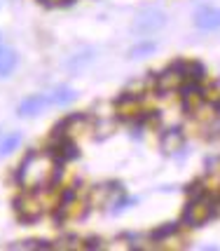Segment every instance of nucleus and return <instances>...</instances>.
<instances>
[{
  "mask_svg": "<svg viewBox=\"0 0 220 251\" xmlns=\"http://www.w3.org/2000/svg\"><path fill=\"white\" fill-rule=\"evenodd\" d=\"M77 99V92H73L70 87H56L52 94H49V103L52 106H68Z\"/></svg>",
  "mask_w": 220,
  "mask_h": 251,
  "instance_id": "11",
  "label": "nucleus"
},
{
  "mask_svg": "<svg viewBox=\"0 0 220 251\" xmlns=\"http://www.w3.org/2000/svg\"><path fill=\"white\" fill-rule=\"evenodd\" d=\"M19 143H22V134L19 131H14V134H7L2 141H0V157H5V155L14 153L17 148H19Z\"/></svg>",
  "mask_w": 220,
  "mask_h": 251,
  "instance_id": "13",
  "label": "nucleus"
},
{
  "mask_svg": "<svg viewBox=\"0 0 220 251\" xmlns=\"http://www.w3.org/2000/svg\"><path fill=\"white\" fill-rule=\"evenodd\" d=\"M159 146H162V151H164L166 155L178 153V151L183 148V131L180 129H166L164 134H162Z\"/></svg>",
  "mask_w": 220,
  "mask_h": 251,
  "instance_id": "8",
  "label": "nucleus"
},
{
  "mask_svg": "<svg viewBox=\"0 0 220 251\" xmlns=\"http://www.w3.org/2000/svg\"><path fill=\"white\" fill-rule=\"evenodd\" d=\"M166 24V14L164 10L154 7V5H148V7H141L136 19H133V31L138 33H154L159 31Z\"/></svg>",
  "mask_w": 220,
  "mask_h": 251,
  "instance_id": "3",
  "label": "nucleus"
},
{
  "mask_svg": "<svg viewBox=\"0 0 220 251\" xmlns=\"http://www.w3.org/2000/svg\"><path fill=\"white\" fill-rule=\"evenodd\" d=\"M0 45H2V38H0Z\"/></svg>",
  "mask_w": 220,
  "mask_h": 251,
  "instance_id": "19",
  "label": "nucleus"
},
{
  "mask_svg": "<svg viewBox=\"0 0 220 251\" xmlns=\"http://www.w3.org/2000/svg\"><path fill=\"white\" fill-rule=\"evenodd\" d=\"M54 167H49L47 162H43L38 155H28L26 162L22 164L19 169V181L23 186H43V181L47 183L49 181V174H52Z\"/></svg>",
  "mask_w": 220,
  "mask_h": 251,
  "instance_id": "2",
  "label": "nucleus"
},
{
  "mask_svg": "<svg viewBox=\"0 0 220 251\" xmlns=\"http://www.w3.org/2000/svg\"><path fill=\"white\" fill-rule=\"evenodd\" d=\"M195 26L201 31H216L220 28V7H201L195 14Z\"/></svg>",
  "mask_w": 220,
  "mask_h": 251,
  "instance_id": "6",
  "label": "nucleus"
},
{
  "mask_svg": "<svg viewBox=\"0 0 220 251\" xmlns=\"http://www.w3.org/2000/svg\"><path fill=\"white\" fill-rule=\"evenodd\" d=\"M117 110H120L122 118H132L138 113V103H136V97L133 94H127V97H122L117 101Z\"/></svg>",
  "mask_w": 220,
  "mask_h": 251,
  "instance_id": "12",
  "label": "nucleus"
},
{
  "mask_svg": "<svg viewBox=\"0 0 220 251\" xmlns=\"http://www.w3.org/2000/svg\"><path fill=\"white\" fill-rule=\"evenodd\" d=\"M103 244H101L99 237H89L87 242H85V249H101Z\"/></svg>",
  "mask_w": 220,
  "mask_h": 251,
  "instance_id": "17",
  "label": "nucleus"
},
{
  "mask_svg": "<svg viewBox=\"0 0 220 251\" xmlns=\"http://www.w3.org/2000/svg\"><path fill=\"white\" fill-rule=\"evenodd\" d=\"M47 106H49V97L35 94V97H28L26 101L19 103V115H22V118H33L38 113H43Z\"/></svg>",
  "mask_w": 220,
  "mask_h": 251,
  "instance_id": "7",
  "label": "nucleus"
},
{
  "mask_svg": "<svg viewBox=\"0 0 220 251\" xmlns=\"http://www.w3.org/2000/svg\"><path fill=\"white\" fill-rule=\"evenodd\" d=\"M183 80H185L183 68H180V64H176V66L166 68V71H162V73L157 75V87L162 89V92H171V89L180 87V85H183Z\"/></svg>",
  "mask_w": 220,
  "mask_h": 251,
  "instance_id": "5",
  "label": "nucleus"
},
{
  "mask_svg": "<svg viewBox=\"0 0 220 251\" xmlns=\"http://www.w3.org/2000/svg\"><path fill=\"white\" fill-rule=\"evenodd\" d=\"M44 5H61V2H68V0H40Z\"/></svg>",
  "mask_w": 220,
  "mask_h": 251,
  "instance_id": "18",
  "label": "nucleus"
},
{
  "mask_svg": "<svg viewBox=\"0 0 220 251\" xmlns=\"http://www.w3.org/2000/svg\"><path fill=\"white\" fill-rule=\"evenodd\" d=\"M17 61H19V56L17 52L12 50V47H5V45H0V77H7L17 68Z\"/></svg>",
  "mask_w": 220,
  "mask_h": 251,
  "instance_id": "9",
  "label": "nucleus"
},
{
  "mask_svg": "<svg viewBox=\"0 0 220 251\" xmlns=\"http://www.w3.org/2000/svg\"><path fill=\"white\" fill-rule=\"evenodd\" d=\"M180 68H183V75L195 80V82L204 77V66L201 64H180Z\"/></svg>",
  "mask_w": 220,
  "mask_h": 251,
  "instance_id": "14",
  "label": "nucleus"
},
{
  "mask_svg": "<svg viewBox=\"0 0 220 251\" xmlns=\"http://www.w3.org/2000/svg\"><path fill=\"white\" fill-rule=\"evenodd\" d=\"M176 230H178V223H164V226H159V228L153 232V240H154V242L166 240V237L176 235Z\"/></svg>",
  "mask_w": 220,
  "mask_h": 251,
  "instance_id": "16",
  "label": "nucleus"
},
{
  "mask_svg": "<svg viewBox=\"0 0 220 251\" xmlns=\"http://www.w3.org/2000/svg\"><path fill=\"white\" fill-rule=\"evenodd\" d=\"M49 153L54 155L59 162H66V160H75L77 155H80V151L75 148L73 141H64V139H61V143H59V146H52Z\"/></svg>",
  "mask_w": 220,
  "mask_h": 251,
  "instance_id": "10",
  "label": "nucleus"
},
{
  "mask_svg": "<svg viewBox=\"0 0 220 251\" xmlns=\"http://www.w3.org/2000/svg\"><path fill=\"white\" fill-rule=\"evenodd\" d=\"M154 50H157V45L154 43H141V45H136V47L129 50V56H132V59H141V56L153 54Z\"/></svg>",
  "mask_w": 220,
  "mask_h": 251,
  "instance_id": "15",
  "label": "nucleus"
},
{
  "mask_svg": "<svg viewBox=\"0 0 220 251\" xmlns=\"http://www.w3.org/2000/svg\"><path fill=\"white\" fill-rule=\"evenodd\" d=\"M216 214V200L209 195H201V197H195L187 209L183 211V223L190 226V228H197V226H204L206 221Z\"/></svg>",
  "mask_w": 220,
  "mask_h": 251,
  "instance_id": "1",
  "label": "nucleus"
},
{
  "mask_svg": "<svg viewBox=\"0 0 220 251\" xmlns=\"http://www.w3.org/2000/svg\"><path fill=\"white\" fill-rule=\"evenodd\" d=\"M14 209L23 221H38L43 214V204L40 200H35L33 195H22L14 200Z\"/></svg>",
  "mask_w": 220,
  "mask_h": 251,
  "instance_id": "4",
  "label": "nucleus"
}]
</instances>
